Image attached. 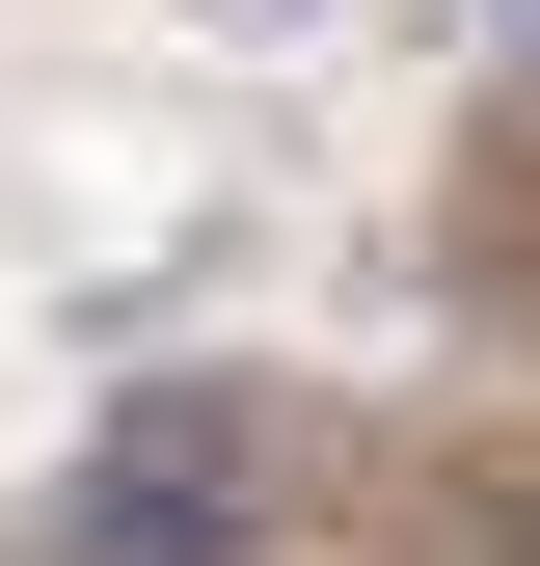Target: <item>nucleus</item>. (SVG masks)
Instances as JSON below:
<instances>
[{
  "mask_svg": "<svg viewBox=\"0 0 540 566\" xmlns=\"http://www.w3.org/2000/svg\"><path fill=\"white\" fill-rule=\"evenodd\" d=\"M433 566H540V459H459L433 485Z\"/></svg>",
  "mask_w": 540,
  "mask_h": 566,
  "instance_id": "nucleus-2",
  "label": "nucleus"
},
{
  "mask_svg": "<svg viewBox=\"0 0 540 566\" xmlns=\"http://www.w3.org/2000/svg\"><path fill=\"white\" fill-rule=\"evenodd\" d=\"M54 566H270V485L217 405H135V432L82 459V513H54Z\"/></svg>",
  "mask_w": 540,
  "mask_h": 566,
  "instance_id": "nucleus-1",
  "label": "nucleus"
}]
</instances>
